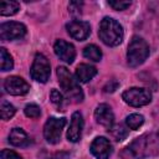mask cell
Returning <instances> with one entry per match:
<instances>
[{
  "label": "cell",
  "mask_w": 159,
  "mask_h": 159,
  "mask_svg": "<svg viewBox=\"0 0 159 159\" xmlns=\"http://www.w3.org/2000/svg\"><path fill=\"white\" fill-rule=\"evenodd\" d=\"M26 26L22 22L7 21L0 25V37L2 41H14L22 39L26 35Z\"/></svg>",
  "instance_id": "ba28073f"
},
{
  "label": "cell",
  "mask_w": 159,
  "mask_h": 159,
  "mask_svg": "<svg viewBox=\"0 0 159 159\" xmlns=\"http://www.w3.org/2000/svg\"><path fill=\"white\" fill-rule=\"evenodd\" d=\"M66 30L72 39H75L77 41H83L91 34V25L87 21L73 20L66 25Z\"/></svg>",
  "instance_id": "30bf717a"
},
{
  "label": "cell",
  "mask_w": 159,
  "mask_h": 159,
  "mask_svg": "<svg viewBox=\"0 0 159 159\" xmlns=\"http://www.w3.org/2000/svg\"><path fill=\"white\" fill-rule=\"evenodd\" d=\"M9 142L14 147L25 148V147L30 145L31 139H30V137L27 135V133L22 128H12L10 134H9Z\"/></svg>",
  "instance_id": "9a60e30c"
},
{
  "label": "cell",
  "mask_w": 159,
  "mask_h": 159,
  "mask_svg": "<svg viewBox=\"0 0 159 159\" xmlns=\"http://www.w3.org/2000/svg\"><path fill=\"white\" fill-rule=\"evenodd\" d=\"M144 123V117L139 113H132L129 114L127 118H125V124L129 129H133V130H137L139 129Z\"/></svg>",
  "instance_id": "d6986e66"
},
{
  "label": "cell",
  "mask_w": 159,
  "mask_h": 159,
  "mask_svg": "<svg viewBox=\"0 0 159 159\" xmlns=\"http://www.w3.org/2000/svg\"><path fill=\"white\" fill-rule=\"evenodd\" d=\"M98 36L104 45L114 47L122 43L124 37V30H123V26L117 20L106 16L102 19L99 24Z\"/></svg>",
  "instance_id": "6da1fadb"
},
{
  "label": "cell",
  "mask_w": 159,
  "mask_h": 159,
  "mask_svg": "<svg viewBox=\"0 0 159 159\" xmlns=\"http://www.w3.org/2000/svg\"><path fill=\"white\" fill-rule=\"evenodd\" d=\"M149 56V45L148 42L139 37V36H133L129 45H128V51H127V61L130 67H138Z\"/></svg>",
  "instance_id": "277c9868"
},
{
  "label": "cell",
  "mask_w": 159,
  "mask_h": 159,
  "mask_svg": "<svg viewBox=\"0 0 159 159\" xmlns=\"http://www.w3.org/2000/svg\"><path fill=\"white\" fill-rule=\"evenodd\" d=\"M108 132H111L112 137H113L116 140H118V142H119V140H122V139H124V138L127 137V134H128V132L125 130V128H124L122 124L109 128V129H108Z\"/></svg>",
  "instance_id": "7402d4cb"
},
{
  "label": "cell",
  "mask_w": 159,
  "mask_h": 159,
  "mask_svg": "<svg viewBox=\"0 0 159 159\" xmlns=\"http://www.w3.org/2000/svg\"><path fill=\"white\" fill-rule=\"evenodd\" d=\"M53 50H55V53L56 56L65 61L66 63H72L76 58V50H75V46L65 40H57L53 45Z\"/></svg>",
  "instance_id": "7c38bea8"
},
{
  "label": "cell",
  "mask_w": 159,
  "mask_h": 159,
  "mask_svg": "<svg viewBox=\"0 0 159 159\" xmlns=\"http://www.w3.org/2000/svg\"><path fill=\"white\" fill-rule=\"evenodd\" d=\"M1 159H22L16 152L10 149H2L1 150Z\"/></svg>",
  "instance_id": "4316f807"
},
{
  "label": "cell",
  "mask_w": 159,
  "mask_h": 159,
  "mask_svg": "<svg viewBox=\"0 0 159 159\" xmlns=\"http://www.w3.org/2000/svg\"><path fill=\"white\" fill-rule=\"evenodd\" d=\"M157 147L154 140L152 139V135L144 134L135 140H133L122 153L123 159H143L145 157L155 154Z\"/></svg>",
  "instance_id": "7a4b0ae2"
},
{
  "label": "cell",
  "mask_w": 159,
  "mask_h": 159,
  "mask_svg": "<svg viewBox=\"0 0 159 159\" xmlns=\"http://www.w3.org/2000/svg\"><path fill=\"white\" fill-rule=\"evenodd\" d=\"M158 140H159V132H158Z\"/></svg>",
  "instance_id": "83f0119b"
},
{
  "label": "cell",
  "mask_w": 159,
  "mask_h": 159,
  "mask_svg": "<svg viewBox=\"0 0 159 159\" xmlns=\"http://www.w3.org/2000/svg\"><path fill=\"white\" fill-rule=\"evenodd\" d=\"M51 75V65L50 61L47 60V57L42 53H36L32 66L30 68V76L32 80L45 83L47 82V80L50 78Z\"/></svg>",
  "instance_id": "5b68a950"
},
{
  "label": "cell",
  "mask_w": 159,
  "mask_h": 159,
  "mask_svg": "<svg viewBox=\"0 0 159 159\" xmlns=\"http://www.w3.org/2000/svg\"><path fill=\"white\" fill-rule=\"evenodd\" d=\"M89 150L97 159H108L112 154V144L104 137H97L91 143Z\"/></svg>",
  "instance_id": "8fae6325"
},
{
  "label": "cell",
  "mask_w": 159,
  "mask_h": 159,
  "mask_svg": "<svg viewBox=\"0 0 159 159\" xmlns=\"http://www.w3.org/2000/svg\"><path fill=\"white\" fill-rule=\"evenodd\" d=\"M4 88L9 94H12V96H24L30 91L29 83L19 76H10L5 78Z\"/></svg>",
  "instance_id": "9c48e42d"
},
{
  "label": "cell",
  "mask_w": 159,
  "mask_h": 159,
  "mask_svg": "<svg viewBox=\"0 0 159 159\" xmlns=\"http://www.w3.org/2000/svg\"><path fill=\"white\" fill-rule=\"evenodd\" d=\"M67 124L66 118L50 117L43 125V137L50 144H57L61 139V133Z\"/></svg>",
  "instance_id": "52a82bcc"
},
{
  "label": "cell",
  "mask_w": 159,
  "mask_h": 159,
  "mask_svg": "<svg viewBox=\"0 0 159 159\" xmlns=\"http://www.w3.org/2000/svg\"><path fill=\"white\" fill-rule=\"evenodd\" d=\"M83 125H84V120H83L82 114L80 112H75L71 117L70 127L67 129V134H66L67 139L72 143H77L82 137Z\"/></svg>",
  "instance_id": "4fadbf2b"
},
{
  "label": "cell",
  "mask_w": 159,
  "mask_h": 159,
  "mask_svg": "<svg viewBox=\"0 0 159 159\" xmlns=\"http://www.w3.org/2000/svg\"><path fill=\"white\" fill-rule=\"evenodd\" d=\"M0 57H1V61H0L1 71H2V72H6V71L12 70V67H14V61H12L11 55L6 51L5 47H1V48H0Z\"/></svg>",
  "instance_id": "ffe728a7"
},
{
  "label": "cell",
  "mask_w": 159,
  "mask_h": 159,
  "mask_svg": "<svg viewBox=\"0 0 159 159\" xmlns=\"http://www.w3.org/2000/svg\"><path fill=\"white\" fill-rule=\"evenodd\" d=\"M123 101L132 107H143L152 102V93L147 88L132 87L122 93Z\"/></svg>",
  "instance_id": "8992f818"
},
{
  "label": "cell",
  "mask_w": 159,
  "mask_h": 159,
  "mask_svg": "<svg viewBox=\"0 0 159 159\" xmlns=\"http://www.w3.org/2000/svg\"><path fill=\"white\" fill-rule=\"evenodd\" d=\"M108 4L114 10H125L130 6V1H108Z\"/></svg>",
  "instance_id": "484cf974"
},
{
  "label": "cell",
  "mask_w": 159,
  "mask_h": 159,
  "mask_svg": "<svg viewBox=\"0 0 159 159\" xmlns=\"http://www.w3.org/2000/svg\"><path fill=\"white\" fill-rule=\"evenodd\" d=\"M50 99H51V102L55 104V106H57L58 108L62 106V103H63V96H62V93L60 92V91H57L56 88H52V91H51V93H50Z\"/></svg>",
  "instance_id": "cb8c5ba5"
},
{
  "label": "cell",
  "mask_w": 159,
  "mask_h": 159,
  "mask_svg": "<svg viewBox=\"0 0 159 159\" xmlns=\"http://www.w3.org/2000/svg\"><path fill=\"white\" fill-rule=\"evenodd\" d=\"M94 119L98 124L103 125L104 128L107 129L112 128L114 123V114H113L112 108L106 103L98 104L94 109Z\"/></svg>",
  "instance_id": "5bb4252c"
},
{
  "label": "cell",
  "mask_w": 159,
  "mask_h": 159,
  "mask_svg": "<svg viewBox=\"0 0 159 159\" xmlns=\"http://www.w3.org/2000/svg\"><path fill=\"white\" fill-rule=\"evenodd\" d=\"M24 113H25V116L29 117V118H39V117L41 116V109H40V107H39L37 104L30 103V104H27V106L24 108Z\"/></svg>",
  "instance_id": "603a6c76"
},
{
  "label": "cell",
  "mask_w": 159,
  "mask_h": 159,
  "mask_svg": "<svg viewBox=\"0 0 159 159\" xmlns=\"http://www.w3.org/2000/svg\"><path fill=\"white\" fill-rule=\"evenodd\" d=\"M57 77H58V83L63 92L67 94L70 99H73L75 102H82L83 101V91L80 87L78 80L65 67V66H58L56 70Z\"/></svg>",
  "instance_id": "3957f363"
},
{
  "label": "cell",
  "mask_w": 159,
  "mask_h": 159,
  "mask_svg": "<svg viewBox=\"0 0 159 159\" xmlns=\"http://www.w3.org/2000/svg\"><path fill=\"white\" fill-rule=\"evenodd\" d=\"M82 6H83V2L81 1H71L68 4V11L73 16H80L82 14Z\"/></svg>",
  "instance_id": "d4e9b609"
},
{
  "label": "cell",
  "mask_w": 159,
  "mask_h": 159,
  "mask_svg": "<svg viewBox=\"0 0 159 159\" xmlns=\"http://www.w3.org/2000/svg\"><path fill=\"white\" fill-rule=\"evenodd\" d=\"M83 56L91 61L98 62L102 58V51L99 47H97L96 45H87L83 48Z\"/></svg>",
  "instance_id": "ac0fdd59"
},
{
  "label": "cell",
  "mask_w": 159,
  "mask_h": 159,
  "mask_svg": "<svg viewBox=\"0 0 159 159\" xmlns=\"http://www.w3.org/2000/svg\"><path fill=\"white\" fill-rule=\"evenodd\" d=\"M96 75H97V68L87 63H81L76 68V78L78 80V82L82 83L91 81Z\"/></svg>",
  "instance_id": "2e32d148"
},
{
  "label": "cell",
  "mask_w": 159,
  "mask_h": 159,
  "mask_svg": "<svg viewBox=\"0 0 159 159\" xmlns=\"http://www.w3.org/2000/svg\"><path fill=\"white\" fill-rule=\"evenodd\" d=\"M20 10V4L17 1H1L0 14L1 16H12Z\"/></svg>",
  "instance_id": "e0dca14e"
},
{
  "label": "cell",
  "mask_w": 159,
  "mask_h": 159,
  "mask_svg": "<svg viewBox=\"0 0 159 159\" xmlns=\"http://www.w3.org/2000/svg\"><path fill=\"white\" fill-rule=\"evenodd\" d=\"M0 113H1V119L4 120H9L10 118L14 117V114L16 113V108L7 101H2L1 102V107H0Z\"/></svg>",
  "instance_id": "44dd1931"
}]
</instances>
